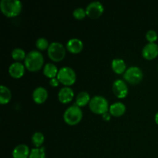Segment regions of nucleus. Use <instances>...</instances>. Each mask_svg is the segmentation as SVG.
<instances>
[{"mask_svg": "<svg viewBox=\"0 0 158 158\" xmlns=\"http://www.w3.org/2000/svg\"><path fill=\"white\" fill-rule=\"evenodd\" d=\"M91 97L89 96V93L86 92V91H82V92L79 93L78 95L76 97L75 104L81 108L83 106H86L88 103H89Z\"/></svg>", "mask_w": 158, "mask_h": 158, "instance_id": "19", "label": "nucleus"}, {"mask_svg": "<svg viewBox=\"0 0 158 158\" xmlns=\"http://www.w3.org/2000/svg\"><path fill=\"white\" fill-rule=\"evenodd\" d=\"M44 63L43 56L40 51H30L25 59V66L30 72H36L43 68Z\"/></svg>", "mask_w": 158, "mask_h": 158, "instance_id": "1", "label": "nucleus"}, {"mask_svg": "<svg viewBox=\"0 0 158 158\" xmlns=\"http://www.w3.org/2000/svg\"><path fill=\"white\" fill-rule=\"evenodd\" d=\"M89 107L94 114L103 115L105 113L109 111V102L104 97L94 96L91 98L89 103Z\"/></svg>", "mask_w": 158, "mask_h": 158, "instance_id": "4", "label": "nucleus"}, {"mask_svg": "<svg viewBox=\"0 0 158 158\" xmlns=\"http://www.w3.org/2000/svg\"><path fill=\"white\" fill-rule=\"evenodd\" d=\"M45 140V137L43 134L41 132H35L34 133L33 135L32 136V144L36 148H42V145L43 144Z\"/></svg>", "mask_w": 158, "mask_h": 158, "instance_id": "21", "label": "nucleus"}, {"mask_svg": "<svg viewBox=\"0 0 158 158\" xmlns=\"http://www.w3.org/2000/svg\"><path fill=\"white\" fill-rule=\"evenodd\" d=\"M29 158H46L44 148H33L31 150Z\"/></svg>", "mask_w": 158, "mask_h": 158, "instance_id": "23", "label": "nucleus"}, {"mask_svg": "<svg viewBox=\"0 0 158 158\" xmlns=\"http://www.w3.org/2000/svg\"><path fill=\"white\" fill-rule=\"evenodd\" d=\"M25 65L20 62H15L9 67V75L14 79H19L25 74Z\"/></svg>", "mask_w": 158, "mask_h": 158, "instance_id": "11", "label": "nucleus"}, {"mask_svg": "<svg viewBox=\"0 0 158 158\" xmlns=\"http://www.w3.org/2000/svg\"><path fill=\"white\" fill-rule=\"evenodd\" d=\"M126 106L122 102H116L110 106L109 112L111 116L114 117H119L123 116L126 112Z\"/></svg>", "mask_w": 158, "mask_h": 158, "instance_id": "16", "label": "nucleus"}, {"mask_svg": "<svg viewBox=\"0 0 158 158\" xmlns=\"http://www.w3.org/2000/svg\"><path fill=\"white\" fill-rule=\"evenodd\" d=\"M60 81H59L58 79H57V77L49 80V85H50L51 86H52V87H56V86H58L59 85H60Z\"/></svg>", "mask_w": 158, "mask_h": 158, "instance_id": "27", "label": "nucleus"}, {"mask_svg": "<svg viewBox=\"0 0 158 158\" xmlns=\"http://www.w3.org/2000/svg\"><path fill=\"white\" fill-rule=\"evenodd\" d=\"M142 56L145 60H152L158 56V45L155 43H149L142 49Z\"/></svg>", "mask_w": 158, "mask_h": 158, "instance_id": "10", "label": "nucleus"}, {"mask_svg": "<svg viewBox=\"0 0 158 158\" xmlns=\"http://www.w3.org/2000/svg\"><path fill=\"white\" fill-rule=\"evenodd\" d=\"M102 117H103V120H105V121H109L111 118V114H110V112H106L102 115Z\"/></svg>", "mask_w": 158, "mask_h": 158, "instance_id": "28", "label": "nucleus"}, {"mask_svg": "<svg viewBox=\"0 0 158 158\" xmlns=\"http://www.w3.org/2000/svg\"><path fill=\"white\" fill-rule=\"evenodd\" d=\"M12 99V93L7 86L2 85L0 88V103L2 105L7 104Z\"/></svg>", "mask_w": 158, "mask_h": 158, "instance_id": "20", "label": "nucleus"}, {"mask_svg": "<svg viewBox=\"0 0 158 158\" xmlns=\"http://www.w3.org/2000/svg\"><path fill=\"white\" fill-rule=\"evenodd\" d=\"M73 15L77 20H82L86 16V10L83 8H77L73 12Z\"/></svg>", "mask_w": 158, "mask_h": 158, "instance_id": "25", "label": "nucleus"}, {"mask_svg": "<svg viewBox=\"0 0 158 158\" xmlns=\"http://www.w3.org/2000/svg\"><path fill=\"white\" fill-rule=\"evenodd\" d=\"M30 150L26 144H19L12 151L13 158H29L30 154Z\"/></svg>", "mask_w": 158, "mask_h": 158, "instance_id": "15", "label": "nucleus"}, {"mask_svg": "<svg viewBox=\"0 0 158 158\" xmlns=\"http://www.w3.org/2000/svg\"><path fill=\"white\" fill-rule=\"evenodd\" d=\"M111 68L115 73L123 74L126 72L127 65L124 60L120 58H117L113 60L112 63H111Z\"/></svg>", "mask_w": 158, "mask_h": 158, "instance_id": "17", "label": "nucleus"}, {"mask_svg": "<svg viewBox=\"0 0 158 158\" xmlns=\"http://www.w3.org/2000/svg\"><path fill=\"white\" fill-rule=\"evenodd\" d=\"M83 49V43L80 39H70L66 43V49L73 54L80 53Z\"/></svg>", "mask_w": 158, "mask_h": 158, "instance_id": "14", "label": "nucleus"}, {"mask_svg": "<svg viewBox=\"0 0 158 158\" xmlns=\"http://www.w3.org/2000/svg\"><path fill=\"white\" fill-rule=\"evenodd\" d=\"M58 69L55 64L52 63H46L43 67V74L49 79L56 78L58 75Z\"/></svg>", "mask_w": 158, "mask_h": 158, "instance_id": "18", "label": "nucleus"}, {"mask_svg": "<svg viewBox=\"0 0 158 158\" xmlns=\"http://www.w3.org/2000/svg\"><path fill=\"white\" fill-rule=\"evenodd\" d=\"M154 120H155L156 123L158 125V112L156 113L155 116H154Z\"/></svg>", "mask_w": 158, "mask_h": 158, "instance_id": "29", "label": "nucleus"}, {"mask_svg": "<svg viewBox=\"0 0 158 158\" xmlns=\"http://www.w3.org/2000/svg\"><path fill=\"white\" fill-rule=\"evenodd\" d=\"M26 55L27 54H26V52L21 48H15L12 52V58L15 62H20L22 60H25Z\"/></svg>", "mask_w": 158, "mask_h": 158, "instance_id": "22", "label": "nucleus"}, {"mask_svg": "<svg viewBox=\"0 0 158 158\" xmlns=\"http://www.w3.org/2000/svg\"><path fill=\"white\" fill-rule=\"evenodd\" d=\"M0 9L6 17L13 18L21 13L23 4L19 0H2L0 2Z\"/></svg>", "mask_w": 158, "mask_h": 158, "instance_id": "2", "label": "nucleus"}, {"mask_svg": "<svg viewBox=\"0 0 158 158\" xmlns=\"http://www.w3.org/2000/svg\"><path fill=\"white\" fill-rule=\"evenodd\" d=\"M146 40H148L149 43H155L157 40L158 35L155 30H153V29H150L148 32H146Z\"/></svg>", "mask_w": 158, "mask_h": 158, "instance_id": "26", "label": "nucleus"}, {"mask_svg": "<svg viewBox=\"0 0 158 158\" xmlns=\"http://www.w3.org/2000/svg\"><path fill=\"white\" fill-rule=\"evenodd\" d=\"M49 43L48 42V40L46 39L41 37V38H39L38 40L35 42V46H36L37 49L40 51H44L46 49H48L49 46Z\"/></svg>", "mask_w": 158, "mask_h": 158, "instance_id": "24", "label": "nucleus"}, {"mask_svg": "<svg viewBox=\"0 0 158 158\" xmlns=\"http://www.w3.org/2000/svg\"><path fill=\"white\" fill-rule=\"evenodd\" d=\"M104 7L100 2L95 1L89 3L86 8V15L92 19H97L102 15Z\"/></svg>", "mask_w": 158, "mask_h": 158, "instance_id": "8", "label": "nucleus"}, {"mask_svg": "<svg viewBox=\"0 0 158 158\" xmlns=\"http://www.w3.org/2000/svg\"><path fill=\"white\" fill-rule=\"evenodd\" d=\"M57 79L60 83L66 86H70L74 84L77 80L76 72L69 66H63L59 69Z\"/></svg>", "mask_w": 158, "mask_h": 158, "instance_id": "6", "label": "nucleus"}, {"mask_svg": "<svg viewBox=\"0 0 158 158\" xmlns=\"http://www.w3.org/2000/svg\"><path fill=\"white\" fill-rule=\"evenodd\" d=\"M157 69H158V66H157Z\"/></svg>", "mask_w": 158, "mask_h": 158, "instance_id": "30", "label": "nucleus"}, {"mask_svg": "<svg viewBox=\"0 0 158 158\" xmlns=\"http://www.w3.org/2000/svg\"><path fill=\"white\" fill-rule=\"evenodd\" d=\"M73 97L74 92L72 88H70L69 86H64L59 91L58 99L60 103H64V104L70 103Z\"/></svg>", "mask_w": 158, "mask_h": 158, "instance_id": "12", "label": "nucleus"}, {"mask_svg": "<svg viewBox=\"0 0 158 158\" xmlns=\"http://www.w3.org/2000/svg\"><path fill=\"white\" fill-rule=\"evenodd\" d=\"M143 72L138 66H131L127 69L126 72L123 73V79L125 81L132 85L138 84L143 80Z\"/></svg>", "mask_w": 158, "mask_h": 158, "instance_id": "7", "label": "nucleus"}, {"mask_svg": "<svg viewBox=\"0 0 158 158\" xmlns=\"http://www.w3.org/2000/svg\"><path fill=\"white\" fill-rule=\"evenodd\" d=\"M113 92L119 99H123L127 96L129 89L126 82L122 80H116L113 83Z\"/></svg>", "mask_w": 158, "mask_h": 158, "instance_id": "9", "label": "nucleus"}, {"mask_svg": "<svg viewBox=\"0 0 158 158\" xmlns=\"http://www.w3.org/2000/svg\"><path fill=\"white\" fill-rule=\"evenodd\" d=\"M83 119V111L80 106L76 104L69 106L65 110L63 114V120L66 124L69 126H75L80 123Z\"/></svg>", "mask_w": 158, "mask_h": 158, "instance_id": "3", "label": "nucleus"}, {"mask_svg": "<svg viewBox=\"0 0 158 158\" xmlns=\"http://www.w3.org/2000/svg\"><path fill=\"white\" fill-rule=\"evenodd\" d=\"M48 98V91L43 86H39L34 89L32 93V99L37 104H42L45 103Z\"/></svg>", "mask_w": 158, "mask_h": 158, "instance_id": "13", "label": "nucleus"}, {"mask_svg": "<svg viewBox=\"0 0 158 158\" xmlns=\"http://www.w3.org/2000/svg\"><path fill=\"white\" fill-rule=\"evenodd\" d=\"M48 56L52 61L59 63L66 56V49L62 43L59 42H52L47 49Z\"/></svg>", "mask_w": 158, "mask_h": 158, "instance_id": "5", "label": "nucleus"}]
</instances>
